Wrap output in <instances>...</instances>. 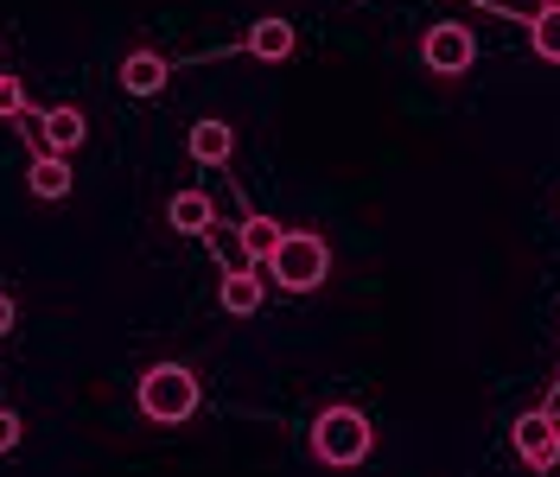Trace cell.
Returning <instances> with one entry per match:
<instances>
[{
    "instance_id": "obj_12",
    "label": "cell",
    "mask_w": 560,
    "mask_h": 477,
    "mask_svg": "<svg viewBox=\"0 0 560 477\" xmlns=\"http://www.w3.org/2000/svg\"><path fill=\"white\" fill-rule=\"evenodd\" d=\"M166 223H173L178 236H205L210 230V198L205 191H178L173 205H166Z\"/></svg>"
},
{
    "instance_id": "obj_10",
    "label": "cell",
    "mask_w": 560,
    "mask_h": 477,
    "mask_svg": "<svg viewBox=\"0 0 560 477\" xmlns=\"http://www.w3.org/2000/svg\"><path fill=\"white\" fill-rule=\"evenodd\" d=\"M26 185H33V198H45V205L70 198V160L65 153H38L33 172H26Z\"/></svg>"
},
{
    "instance_id": "obj_3",
    "label": "cell",
    "mask_w": 560,
    "mask_h": 477,
    "mask_svg": "<svg viewBox=\"0 0 560 477\" xmlns=\"http://www.w3.org/2000/svg\"><path fill=\"white\" fill-rule=\"evenodd\" d=\"M268 274H275L287 293H313V287H325V274H331V248L313 230H287L280 248L268 255Z\"/></svg>"
},
{
    "instance_id": "obj_14",
    "label": "cell",
    "mask_w": 560,
    "mask_h": 477,
    "mask_svg": "<svg viewBox=\"0 0 560 477\" xmlns=\"http://www.w3.org/2000/svg\"><path fill=\"white\" fill-rule=\"evenodd\" d=\"M528 38H535V51H541L548 65H560V0H555V7H541V13L528 20Z\"/></svg>"
},
{
    "instance_id": "obj_17",
    "label": "cell",
    "mask_w": 560,
    "mask_h": 477,
    "mask_svg": "<svg viewBox=\"0 0 560 477\" xmlns=\"http://www.w3.org/2000/svg\"><path fill=\"white\" fill-rule=\"evenodd\" d=\"M7 331H13V300L0 293V338H7Z\"/></svg>"
},
{
    "instance_id": "obj_11",
    "label": "cell",
    "mask_w": 560,
    "mask_h": 477,
    "mask_svg": "<svg viewBox=\"0 0 560 477\" xmlns=\"http://www.w3.org/2000/svg\"><path fill=\"white\" fill-rule=\"evenodd\" d=\"M217 300H223V312H230V318H248V312H261V274H223Z\"/></svg>"
},
{
    "instance_id": "obj_4",
    "label": "cell",
    "mask_w": 560,
    "mask_h": 477,
    "mask_svg": "<svg viewBox=\"0 0 560 477\" xmlns=\"http://www.w3.org/2000/svg\"><path fill=\"white\" fill-rule=\"evenodd\" d=\"M420 58H427V70H440V77H458V70H471V58H478V38L446 20V26H433V33L420 38Z\"/></svg>"
},
{
    "instance_id": "obj_6",
    "label": "cell",
    "mask_w": 560,
    "mask_h": 477,
    "mask_svg": "<svg viewBox=\"0 0 560 477\" xmlns=\"http://www.w3.org/2000/svg\"><path fill=\"white\" fill-rule=\"evenodd\" d=\"M121 90L128 96H160L166 90V58L160 51H128L121 58Z\"/></svg>"
},
{
    "instance_id": "obj_7",
    "label": "cell",
    "mask_w": 560,
    "mask_h": 477,
    "mask_svg": "<svg viewBox=\"0 0 560 477\" xmlns=\"http://www.w3.org/2000/svg\"><path fill=\"white\" fill-rule=\"evenodd\" d=\"M83 135H90L83 108H45V115H38V140H45L51 153H70V147H83Z\"/></svg>"
},
{
    "instance_id": "obj_16",
    "label": "cell",
    "mask_w": 560,
    "mask_h": 477,
    "mask_svg": "<svg viewBox=\"0 0 560 477\" xmlns=\"http://www.w3.org/2000/svg\"><path fill=\"white\" fill-rule=\"evenodd\" d=\"M13 445H20V414L0 408V452H13Z\"/></svg>"
},
{
    "instance_id": "obj_15",
    "label": "cell",
    "mask_w": 560,
    "mask_h": 477,
    "mask_svg": "<svg viewBox=\"0 0 560 477\" xmlns=\"http://www.w3.org/2000/svg\"><path fill=\"white\" fill-rule=\"evenodd\" d=\"M13 115H26V90H20V77L0 70V121H13Z\"/></svg>"
},
{
    "instance_id": "obj_2",
    "label": "cell",
    "mask_w": 560,
    "mask_h": 477,
    "mask_svg": "<svg viewBox=\"0 0 560 477\" xmlns=\"http://www.w3.org/2000/svg\"><path fill=\"white\" fill-rule=\"evenodd\" d=\"M370 445H376V427L363 420V408H325L313 420V452L318 465H363L370 458Z\"/></svg>"
},
{
    "instance_id": "obj_9",
    "label": "cell",
    "mask_w": 560,
    "mask_h": 477,
    "mask_svg": "<svg viewBox=\"0 0 560 477\" xmlns=\"http://www.w3.org/2000/svg\"><path fill=\"white\" fill-rule=\"evenodd\" d=\"M248 58H261V65L293 58V20H255L248 26Z\"/></svg>"
},
{
    "instance_id": "obj_13",
    "label": "cell",
    "mask_w": 560,
    "mask_h": 477,
    "mask_svg": "<svg viewBox=\"0 0 560 477\" xmlns=\"http://www.w3.org/2000/svg\"><path fill=\"white\" fill-rule=\"evenodd\" d=\"M280 236H287V230H280L275 217H248L243 223V255L248 261H268V255L280 248Z\"/></svg>"
},
{
    "instance_id": "obj_1",
    "label": "cell",
    "mask_w": 560,
    "mask_h": 477,
    "mask_svg": "<svg viewBox=\"0 0 560 477\" xmlns=\"http://www.w3.org/2000/svg\"><path fill=\"white\" fill-rule=\"evenodd\" d=\"M198 402H205V388H198V375L185 370V363H153V370L140 375V414L160 420V427L191 420Z\"/></svg>"
},
{
    "instance_id": "obj_8",
    "label": "cell",
    "mask_w": 560,
    "mask_h": 477,
    "mask_svg": "<svg viewBox=\"0 0 560 477\" xmlns=\"http://www.w3.org/2000/svg\"><path fill=\"white\" fill-rule=\"evenodd\" d=\"M185 147H191L198 166H223V160L236 153V128H230V121H191V140H185Z\"/></svg>"
},
{
    "instance_id": "obj_5",
    "label": "cell",
    "mask_w": 560,
    "mask_h": 477,
    "mask_svg": "<svg viewBox=\"0 0 560 477\" xmlns=\"http://www.w3.org/2000/svg\"><path fill=\"white\" fill-rule=\"evenodd\" d=\"M510 440H516V458H523V465H535V472L560 465V427H555V414H523V420L510 427Z\"/></svg>"
}]
</instances>
